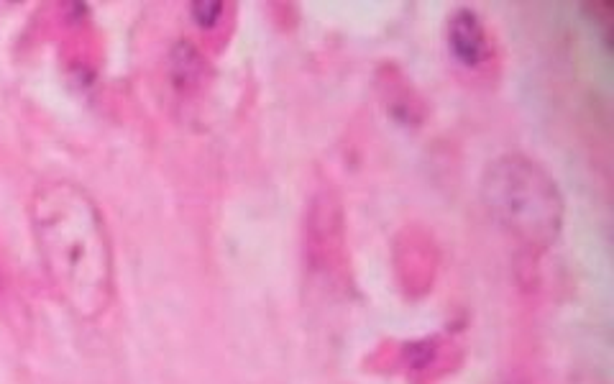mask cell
Returning <instances> with one entry per match:
<instances>
[{
    "label": "cell",
    "mask_w": 614,
    "mask_h": 384,
    "mask_svg": "<svg viewBox=\"0 0 614 384\" xmlns=\"http://www.w3.org/2000/svg\"><path fill=\"white\" fill-rule=\"evenodd\" d=\"M481 205L507 236L530 249H548L558 241L566 203L538 162L522 154H504L481 175Z\"/></svg>",
    "instance_id": "cell-2"
},
{
    "label": "cell",
    "mask_w": 614,
    "mask_h": 384,
    "mask_svg": "<svg viewBox=\"0 0 614 384\" xmlns=\"http://www.w3.org/2000/svg\"><path fill=\"white\" fill-rule=\"evenodd\" d=\"M200 72H203V62H200V54L190 47V44H180V47L172 52V75L174 80L190 88L200 80Z\"/></svg>",
    "instance_id": "cell-4"
},
{
    "label": "cell",
    "mask_w": 614,
    "mask_h": 384,
    "mask_svg": "<svg viewBox=\"0 0 614 384\" xmlns=\"http://www.w3.org/2000/svg\"><path fill=\"white\" fill-rule=\"evenodd\" d=\"M31 226L41 264L72 315L95 320L113 297V254L93 198L70 180H49L34 192Z\"/></svg>",
    "instance_id": "cell-1"
},
{
    "label": "cell",
    "mask_w": 614,
    "mask_h": 384,
    "mask_svg": "<svg viewBox=\"0 0 614 384\" xmlns=\"http://www.w3.org/2000/svg\"><path fill=\"white\" fill-rule=\"evenodd\" d=\"M223 13V3H215V0H197L192 3V18H195L197 26L203 29H210V26L221 18Z\"/></svg>",
    "instance_id": "cell-5"
},
{
    "label": "cell",
    "mask_w": 614,
    "mask_h": 384,
    "mask_svg": "<svg viewBox=\"0 0 614 384\" xmlns=\"http://www.w3.org/2000/svg\"><path fill=\"white\" fill-rule=\"evenodd\" d=\"M448 49L466 67H476L487 57V34L479 16L469 8H461L448 21Z\"/></svg>",
    "instance_id": "cell-3"
}]
</instances>
